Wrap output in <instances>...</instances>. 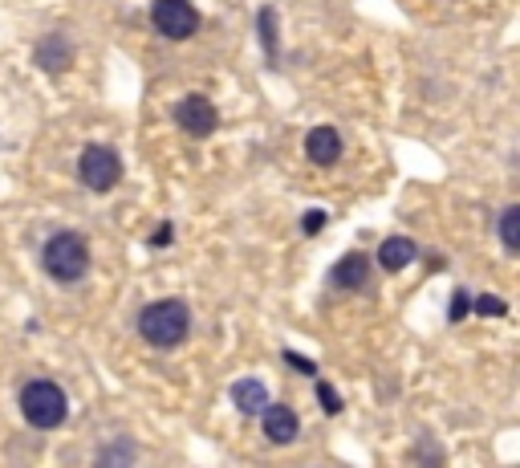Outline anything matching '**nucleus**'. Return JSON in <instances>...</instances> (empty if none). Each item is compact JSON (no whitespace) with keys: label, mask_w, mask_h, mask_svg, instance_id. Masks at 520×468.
<instances>
[{"label":"nucleus","mask_w":520,"mask_h":468,"mask_svg":"<svg viewBox=\"0 0 520 468\" xmlns=\"http://www.w3.org/2000/svg\"><path fill=\"white\" fill-rule=\"evenodd\" d=\"M472 310H476L480 318H504V314H508V302H504V298L484 294V298H476V302H472Z\"/></svg>","instance_id":"f3484780"},{"label":"nucleus","mask_w":520,"mask_h":468,"mask_svg":"<svg viewBox=\"0 0 520 468\" xmlns=\"http://www.w3.org/2000/svg\"><path fill=\"white\" fill-rule=\"evenodd\" d=\"M500 241H504V253H520V208H504L500 216Z\"/></svg>","instance_id":"4468645a"},{"label":"nucleus","mask_w":520,"mask_h":468,"mask_svg":"<svg viewBox=\"0 0 520 468\" xmlns=\"http://www.w3.org/2000/svg\"><path fill=\"white\" fill-rule=\"evenodd\" d=\"M33 62H37V70H45V74H65V70H70V62H74L70 41H65L61 33L41 37V41L33 45Z\"/></svg>","instance_id":"6e6552de"},{"label":"nucleus","mask_w":520,"mask_h":468,"mask_svg":"<svg viewBox=\"0 0 520 468\" xmlns=\"http://www.w3.org/2000/svg\"><path fill=\"white\" fill-rule=\"evenodd\" d=\"M175 123H179V131L191 135V139H208V135H216V127H220V110H216L212 98H204V94H187V98L175 102Z\"/></svg>","instance_id":"423d86ee"},{"label":"nucleus","mask_w":520,"mask_h":468,"mask_svg":"<svg viewBox=\"0 0 520 468\" xmlns=\"http://www.w3.org/2000/svg\"><path fill=\"white\" fill-rule=\"evenodd\" d=\"M256 29H260V37H265V53H269V62H277V13H273V9H260Z\"/></svg>","instance_id":"2eb2a0df"},{"label":"nucleus","mask_w":520,"mask_h":468,"mask_svg":"<svg viewBox=\"0 0 520 468\" xmlns=\"http://www.w3.org/2000/svg\"><path fill=\"white\" fill-rule=\"evenodd\" d=\"M94 468H135V444H130V440H110L94 456Z\"/></svg>","instance_id":"ddd939ff"},{"label":"nucleus","mask_w":520,"mask_h":468,"mask_svg":"<svg viewBox=\"0 0 520 468\" xmlns=\"http://www.w3.org/2000/svg\"><path fill=\"white\" fill-rule=\"evenodd\" d=\"M447 310H451V314H447L451 322H464V318H468V310H472V298L464 294V289H455V294H451V306H447Z\"/></svg>","instance_id":"a211bd4d"},{"label":"nucleus","mask_w":520,"mask_h":468,"mask_svg":"<svg viewBox=\"0 0 520 468\" xmlns=\"http://www.w3.org/2000/svg\"><path fill=\"white\" fill-rule=\"evenodd\" d=\"M285 363H289V367H297V371H305V375H317L313 359H305V355H293V350H285Z\"/></svg>","instance_id":"aec40b11"},{"label":"nucleus","mask_w":520,"mask_h":468,"mask_svg":"<svg viewBox=\"0 0 520 468\" xmlns=\"http://www.w3.org/2000/svg\"><path fill=\"white\" fill-rule=\"evenodd\" d=\"M415 257H419V245H415L411 237H386V241L378 245V265H382L386 273L407 269Z\"/></svg>","instance_id":"9d476101"},{"label":"nucleus","mask_w":520,"mask_h":468,"mask_svg":"<svg viewBox=\"0 0 520 468\" xmlns=\"http://www.w3.org/2000/svg\"><path fill=\"white\" fill-rule=\"evenodd\" d=\"M317 403L325 407V416H338L342 412V395L334 391V383H325V379H317Z\"/></svg>","instance_id":"dca6fc26"},{"label":"nucleus","mask_w":520,"mask_h":468,"mask_svg":"<svg viewBox=\"0 0 520 468\" xmlns=\"http://www.w3.org/2000/svg\"><path fill=\"white\" fill-rule=\"evenodd\" d=\"M139 334H143L151 346H159V350L179 346V342L191 334V310H187V302L163 298V302L143 306V314H139Z\"/></svg>","instance_id":"f257e3e1"},{"label":"nucleus","mask_w":520,"mask_h":468,"mask_svg":"<svg viewBox=\"0 0 520 468\" xmlns=\"http://www.w3.org/2000/svg\"><path fill=\"white\" fill-rule=\"evenodd\" d=\"M41 265L61 285L82 281L86 269H90V245H86V237H78V232H53V237L45 241V249H41Z\"/></svg>","instance_id":"f03ea898"},{"label":"nucleus","mask_w":520,"mask_h":468,"mask_svg":"<svg viewBox=\"0 0 520 468\" xmlns=\"http://www.w3.org/2000/svg\"><path fill=\"white\" fill-rule=\"evenodd\" d=\"M305 155H309V163H317V167H334V163L342 159V135H338L334 127H313V131L305 135Z\"/></svg>","instance_id":"1a4fd4ad"},{"label":"nucleus","mask_w":520,"mask_h":468,"mask_svg":"<svg viewBox=\"0 0 520 468\" xmlns=\"http://www.w3.org/2000/svg\"><path fill=\"white\" fill-rule=\"evenodd\" d=\"M232 403H236V412L244 416H260L269 407V391L260 379H236L232 383Z\"/></svg>","instance_id":"9b49d317"},{"label":"nucleus","mask_w":520,"mask_h":468,"mask_svg":"<svg viewBox=\"0 0 520 468\" xmlns=\"http://www.w3.org/2000/svg\"><path fill=\"white\" fill-rule=\"evenodd\" d=\"M151 245H155V249H163V245H171V224H163V228H155V237H151Z\"/></svg>","instance_id":"412c9836"},{"label":"nucleus","mask_w":520,"mask_h":468,"mask_svg":"<svg viewBox=\"0 0 520 468\" xmlns=\"http://www.w3.org/2000/svg\"><path fill=\"white\" fill-rule=\"evenodd\" d=\"M78 175H82V184H86L90 192H110V188H118V180H122V159H118L114 147L94 143V147L82 151Z\"/></svg>","instance_id":"20e7f679"},{"label":"nucleus","mask_w":520,"mask_h":468,"mask_svg":"<svg viewBox=\"0 0 520 468\" xmlns=\"http://www.w3.org/2000/svg\"><path fill=\"white\" fill-rule=\"evenodd\" d=\"M325 220H330V216H325L321 208H309V212H305V220H301V228H305V237H317V232L325 228Z\"/></svg>","instance_id":"6ab92c4d"},{"label":"nucleus","mask_w":520,"mask_h":468,"mask_svg":"<svg viewBox=\"0 0 520 468\" xmlns=\"http://www.w3.org/2000/svg\"><path fill=\"white\" fill-rule=\"evenodd\" d=\"M260 428H265L269 444H293L297 432H301V420H297L293 407H285V403H269L265 412H260Z\"/></svg>","instance_id":"0eeeda50"},{"label":"nucleus","mask_w":520,"mask_h":468,"mask_svg":"<svg viewBox=\"0 0 520 468\" xmlns=\"http://www.w3.org/2000/svg\"><path fill=\"white\" fill-rule=\"evenodd\" d=\"M21 416L41 428V432H53L65 424V416H70V399H65V391L53 383V379H33L21 387Z\"/></svg>","instance_id":"7ed1b4c3"},{"label":"nucleus","mask_w":520,"mask_h":468,"mask_svg":"<svg viewBox=\"0 0 520 468\" xmlns=\"http://www.w3.org/2000/svg\"><path fill=\"white\" fill-rule=\"evenodd\" d=\"M151 25L167 41H187V37L200 33V13H195L191 0H155V5H151Z\"/></svg>","instance_id":"39448f33"},{"label":"nucleus","mask_w":520,"mask_h":468,"mask_svg":"<svg viewBox=\"0 0 520 468\" xmlns=\"http://www.w3.org/2000/svg\"><path fill=\"white\" fill-rule=\"evenodd\" d=\"M366 273H370V261H366L362 253H346V257L330 269V281H334L338 289H358V285L366 281Z\"/></svg>","instance_id":"f8f14e48"}]
</instances>
